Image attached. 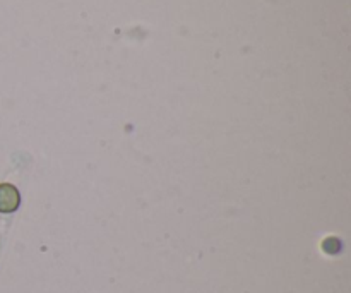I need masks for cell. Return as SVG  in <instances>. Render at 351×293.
Returning <instances> with one entry per match:
<instances>
[{
    "label": "cell",
    "instance_id": "obj_1",
    "mask_svg": "<svg viewBox=\"0 0 351 293\" xmlns=\"http://www.w3.org/2000/svg\"><path fill=\"white\" fill-rule=\"evenodd\" d=\"M21 206V194L12 184H0V213L9 215Z\"/></svg>",
    "mask_w": 351,
    "mask_h": 293
}]
</instances>
